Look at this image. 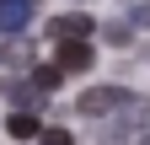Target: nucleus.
<instances>
[{"label":"nucleus","mask_w":150,"mask_h":145,"mask_svg":"<svg viewBox=\"0 0 150 145\" xmlns=\"http://www.w3.org/2000/svg\"><path fill=\"white\" fill-rule=\"evenodd\" d=\"M123 102H129V97L118 92V86H91V92H81V113H86V118H112Z\"/></svg>","instance_id":"1"},{"label":"nucleus","mask_w":150,"mask_h":145,"mask_svg":"<svg viewBox=\"0 0 150 145\" xmlns=\"http://www.w3.org/2000/svg\"><path fill=\"white\" fill-rule=\"evenodd\" d=\"M91 32H97V22H91V16L86 11H70V16H54V22H48V38H91Z\"/></svg>","instance_id":"2"},{"label":"nucleus","mask_w":150,"mask_h":145,"mask_svg":"<svg viewBox=\"0 0 150 145\" xmlns=\"http://www.w3.org/2000/svg\"><path fill=\"white\" fill-rule=\"evenodd\" d=\"M91 59H97V54H91L86 38H64L59 43V70H91Z\"/></svg>","instance_id":"3"},{"label":"nucleus","mask_w":150,"mask_h":145,"mask_svg":"<svg viewBox=\"0 0 150 145\" xmlns=\"http://www.w3.org/2000/svg\"><path fill=\"white\" fill-rule=\"evenodd\" d=\"M32 11H38V0H0V32H22Z\"/></svg>","instance_id":"4"},{"label":"nucleus","mask_w":150,"mask_h":145,"mask_svg":"<svg viewBox=\"0 0 150 145\" xmlns=\"http://www.w3.org/2000/svg\"><path fill=\"white\" fill-rule=\"evenodd\" d=\"M6 134H11V140H38V134H43V124L32 118V107H16V113L6 118Z\"/></svg>","instance_id":"5"},{"label":"nucleus","mask_w":150,"mask_h":145,"mask_svg":"<svg viewBox=\"0 0 150 145\" xmlns=\"http://www.w3.org/2000/svg\"><path fill=\"white\" fill-rule=\"evenodd\" d=\"M6 65H32V38H11L6 43Z\"/></svg>","instance_id":"6"},{"label":"nucleus","mask_w":150,"mask_h":145,"mask_svg":"<svg viewBox=\"0 0 150 145\" xmlns=\"http://www.w3.org/2000/svg\"><path fill=\"white\" fill-rule=\"evenodd\" d=\"M38 97H43L38 81H32V86H11V102H16V107H38Z\"/></svg>","instance_id":"7"},{"label":"nucleus","mask_w":150,"mask_h":145,"mask_svg":"<svg viewBox=\"0 0 150 145\" xmlns=\"http://www.w3.org/2000/svg\"><path fill=\"white\" fill-rule=\"evenodd\" d=\"M32 81L43 86V92H54V86H59V65H38V70H32Z\"/></svg>","instance_id":"8"},{"label":"nucleus","mask_w":150,"mask_h":145,"mask_svg":"<svg viewBox=\"0 0 150 145\" xmlns=\"http://www.w3.org/2000/svg\"><path fill=\"white\" fill-rule=\"evenodd\" d=\"M38 140H43V145H75V140H70V129H43Z\"/></svg>","instance_id":"9"},{"label":"nucleus","mask_w":150,"mask_h":145,"mask_svg":"<svg viewBox=\"0 0 150 145\" xmlns=\"http://www.w3.org/2000/svg\"><path fill=\"white\" fill-rule=\"evenodd\" d=\"M145 145H150V140H145Z\"/></svg>","instance_id":"10"}]
</instances>
